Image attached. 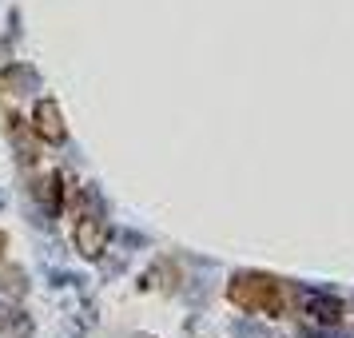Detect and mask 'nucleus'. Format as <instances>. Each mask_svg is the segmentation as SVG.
Wrapping results in <instances>:
<instances>
[{
    "label": "nucleus",
    "mask_w": 354,
    "mask_h": 338,
    "mask_svg": "<svg viewBox=\"0 0 354 338\" xmlns=\"http://www.w3.org/2000/svg\"><path fill=\"white\" fill-rule=\"evenodd\" d=\"M0 84H4L8 92H17V96H28V92L40 88V72H36L32 64H8L0 72Z\"/></svg>",
    "instance_id": "nucleus-4"
},
{
    "label": "nucleus",
    "mask_w": 354,
    "mask_h": 338,
    "mask_svg": "<svg viewBox=\"0 0 354 338\" xmlns=\"http://www.w3.org/2000/svg\"><path fill=\"white\" fill-rule=\"evenodd\" d=\"M12 144H17V156H20V163H36V147H32V131L24 128L20 120H12Z\"/></svg>",
    "instance_id": "nucleus-8"
},
{
    "label": "nucleus",
    "mask_w": 354,
    "mask_h": 338,
    "mask_svg": "<svg viewBox=\"0 0 354 338\" xmlns=\"http://www.w3.org/2000/svg\"><path fill=\"white\" fill-rule=\"evenodd\" d=\"M108 239H112V227L100 211H84L80 223H76V251L84 259H100L108 251Z\"/></svg>",
    "instance_id": "nucleus-2"
},
{
    "label": "nucleus",
    "mask_w": 354,
    "mask_h": 338,
    "mask_svg": "<svg viewBox=\"0 0 354 338\" xmlns=\"http://www.w3.org/2000/svg\"><path fill=\"white\" fill-rule=\"evenodd\" d=\"M32 131L44 140V144H64V112H60V104L56 100H40L32 108Z\"/></svg>",
    "instance_id": "nucleus-3"
},
{
    "label": "nucleus",
    "mask_w": 354,
    "mask_h": 338,
    "mask_svg": "<svg viewBox=\"0 0 354 338\" xmlns=\"http://www.w3.org/2000/svg\"><path fill=\"white\" fill-rule=\"evenodd\" d=\"M227 299L239 306V310H255V314H283L287 310V290L279 279L271 274H259V271H247V274H235L227 283Z\"/></svg>",
    "instance_id": "nucleus-1"
},
{
    "label": "nucleus",
    "mask_w": 354,
    "mask_h": 338,
    "mask_svg": "<svg viewBox=\"0 0 354 338\" xmlns=\"http://www.w3.org/2000/svg\"><path fill=\"white\" fill-rule=\"evenodd\" d=\"M131 338H151V335H131Z\"/></svg>",
    "instance_id": "nucleus-13"
},
{
    "label": "nucleus",
    "mask_w": 354,
    "mask_h": 338,
    "mask_svg": "<svg viewBox=\"0 0 354 338\" xmlns=\"http://www.w3.org/2000/svg\"><path fill=\"white\" fill-rule=\"evenodd\" d=\"M231 330H235L239 338H267V330H263V326H255V322H243V319L235 322Z\"/></svg>",
    "instance_id": "nucleus-10"
},
{
    "label": "nucleus",
    "mask_w": 354,
    "mask_h": 338,
    "mask_svg": "<svg viewBox=\"0 0 354 338\" xmlns=\"http://www.w3.org/2000/svg\"><path fill=\"white\" fill-rule=\"evenodd\" d=\"M60 183H64V176H60V171L36 183V199L44 203V211H48V215H52V211H60V203H64V187H60Z\"/></svg>",
    "instance_id": "nucleus-6"
},
{
    "label": "nucleus",
    "mask_w": 354,
    "mask_h": 338,
    "mask_svg": "<svg viewBox=\"0 0 354 338\" xmlns=\"http://www.w3.org/2000/svg\"><path fill=\"white\" fill-rule=\"evenodd\" d=\"M52 283H56V287H72V283H84V279H76V274H52Z\"/></svg>",
    "instance_id": "nucleus-11"
},
{
    "label": "nucleus",
    "mask_w": 354,
    "mask_h": 338,
    "mask_svg": "<svg viewBox=\"0 0 354 338\" xmlns=\"http://www.w3.org/2000/svg\"><path fill=\"white\" fill-rule=\"evenodd\" d=\"M0 251H4V231H0Z\"/></svg>",
    "instance_id": "nucleus-12"
},
{
    "label": "nucleus",
    "mask_w": 354,
    "mask_h": 338,
    "mask_svg": "<svg viewBox=\"0 0 354 338\" xmlns=\"http://www.w3.org/2000/svg\"><path fill=\"white\" fill-rule=\"evenodd\" d=\"M0 290H4L8 299H24V290H28L24 271H20V267H0Z\"/></svg>",
    "instance_id": "nucleus-9"
},
{
    "label": "nucleus",
    "mask_w": 354,
    "mask_h": 338,
    "mask_svg": "<svg viewBox=\"0 0 354 338\" xmlns=\"http://www.w3.org/2000/svg\"><path fill=\"white\" fill-rule=\"evenodd\" d=\"M0 330H8L12 338H28L32 335V314H24L17 306H0Z\"/></svg>",
    "instance_id": "nucleus-7"
},
{
    "label": "nucleus",
    "mask_w": 354,
    "mask_h": 338,
    "mask_svg": "<svg viewBox=\"0 0 354 338\" xmlns=\"http://www.w3.org/2000/svg\"><path fill=\"white\" fill-rule=\"evenodd\" d=\"M306 314L319 326H338L342 322V303L335 294H306Z\"/></svg>",
    "instance_id": "nucleus-5"
}]
</instances>
